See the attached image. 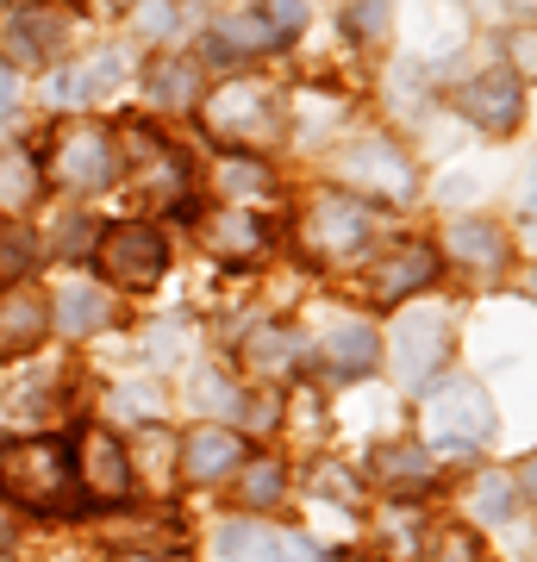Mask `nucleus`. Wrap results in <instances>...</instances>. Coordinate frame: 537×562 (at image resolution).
I'll return each instance as SVG.
<instances>
[{"label":"nucleus","mask_w":537,"mask_h":562,"mask_svg":"<svg viewBox=\"0 0 537 562\" xmlns=\"http://www.w3.org/2000/svg\"><path fill=\"white\" fill-rule=\"evenodd\" d=\"M150 101H163V106H194L200 101V69L188 57H169V63H150Z\"/></svg>","instance_id":"nucleus-23"},{"label":"nucleus","mask_w":537,"mask_h":562,"mask_svg":"<svg viewBox=\"0 0 537 562\" xmlns=\"http://www.w3.org/2000/svg\"><path fill=\"white\" fill-rule=\"evenodd\" d=\"M276 44H288L276 25L262 20V13H244V20H225L220 32L206 38V50H213V57H250V50H276Z\"/></svg>","instance_id":"nucleus-19"},{"label":"nucleus","mask_w":537,"mask_h":562,"mask_svg":"<svg viewBox=\"0 0 537 562\" xmlns=\"http://www.w3.org/2000/svg\"><path fill=\"white\" fill-rule=\"evenodd\" d=\"M244 362H250V375H262V382H276V375H288L300 362V344L281 331V325H262V331H250L244 338Z\"/></svg>","instance_id":"nucleus-20"},{"label":"nucleus","mask_w":537,"mask_h":562,"mask_svg":"<svg viewBox=\"0 0 537 562\" xmlns=\"http://www.w3.org/2000/svg\"><path fill=\"white\" fill-rule=\"evenodd\" d=\"M376 357H381V344H376L369 325H338V331L325 338V362H332L338 375H362V369H376Z\"/></svg>","instance_id":"nucleus-22"},{"label":"nucleus","mask_w":537,"mask_h":562,"mask_svg":"<svg viewBox=\"0 0 537 562\" xmlns=\"http://www.w3.org/2000/svg\"><path fill=\"white\" fill-rule=\"evenodd\" d=\"M7 106H20V76H13V69H0V113H7Z\"/></svg>","instance_id":"nucleus-36"},{"label":"nucleus","mask_w":537,"mask_h":562,"mask_svg":"<svg viewBox=\"0 0 537 562\" xmlns=\"http://www.w3.org/2000/svg\"><path fill=\"white\" fill-rule=\"evenodd\" d=\"M518 106H525V81L513 69H488L462 88V113L481 125V132H513L518 125Z\"/></svg>","instance_id":"nucleus-10"},{"label":"nucleus","mask_w":537,"mask_h":562,"mask_svg":"<svg viewBox=\"0 0 537 562\" xmlns=\"http://www.w3.org/2000/svg\"><path fill=\"white\" fill-rule=\"evenodd\" d=\"M269 20H276L281 38H288V32H300V25H306V0H269Z\"/></svg>","instance_id":"nucleus-32"},{"label":"nucleus","mask_w":537,"mask_h":562,"mask_svg":"<svg viewBox=\"0 0 537 562\" xmlns=\"http://www.w3.org/2000/svg\"><path fill=\"white\" fill-rule=\"evenodd\" d=\"M38 262V244H32V232H0V281H13V276H25Z\"/></svg>","instance_id":"nucleus-27"},{"label":"nucleus","mask_w":537,"mask_h":562,"mask_svg":"<svg viewBox=\"0 0 537 562\" xmlns=\"http://www.w3.org/2000/svg\"><path fill=\"white\" fill-rule=\"evenodd\" d=\"M88 232H94V225H88V220H69V225H63V232H57V244H63V250H69V257H76V250H88Z\"/></svg>","instance_id":"nucleus-35"},{"label":"nucleus","mask_w":537,"mask_h":562,"mask_svg":"<svg viewBox=\"0 0 537 562\" xmlns=\"http://www.w3.org/2000/svg\"><path fill=\"white\" fill-rule=\"evenodd\" d=\"M425 562H481V543L469 538V531H450V538H444Z\"/></svg>","instance_id":"nucleus-30"},{"label":"nucleus","mask_w":537,"mask_h":562,"mask_svg":"<svg viewBox=\"0 0 537 562\" xmlns=\"http://www.w3.org/2000/svg\"><path fill=\"white\" fill-rule=\"evenodd\" d=\"M362 238H369V213H362V201L325 194V201L306 206V250H318V257H357Z\"/></svg>","instance_id":"nucleus-6"},{"label":"nucleus","mask_w":537,"mask_h":562,"mask_svg":"<svg viewBox=\"0 0 537 562\" xmlns=\"http://www.w3.org/2000/svg\"><path fill=\"white\" fill-rule=\"evenodd\" d=\"M450 257L476 262V269H500V262H506V238H500L488 220H457L450 225Z\"/></svg>","instance_id":"nucleus-21"},{"label":"nucleus","mask_w":537,"mask_h":562,"mask_svg":"<svg viewBox=\"0 0 537 562\" xmlns=\"http://www.w3.org/2000/svg\"><path fill=\"white\" fill-rule=\"evenodd\" d=\"M44 331H51V306H44L32 288H13V294L0 301V357H25V350H38Z\"/></svg>","instance_id":"nucleus-13"},{"label":"nucleus","mask_w":537,"mask_h":562,"mask_svg":"<svg viewBox=\"0 0 537 562\" xmlns=\"http://www.w3.org/2000/svg\"><path fill=\"white\" fill-rule=\"evenodd\" d=\"M206 125L232 144H269L276 138V101L262 81H225L206 101Z\"/></svg>","instance_id":"nucleus-5"},{"label":"nucleus","mask_w":537,"mask_h":562,"mask_svg":"<svg viewBox=\"0 0 537 562\" xmlns=\"http://www.w3.org/2000/svg\"><path fill=\"white\" fill-rule=\"evenodd\" d=\"M376 482L388 487V494H418V487H432V450H425V443H381Z\"/></svg>","instance_id":"nucleus-17"},{"label":"nucleus","mask_w":537,"mask_h":562,"mask_svg":"<svg viewBox=\"0 0 537 562\" xmlns=\"http://www.w3.org/2000/svg\"><path fill=\"white\" fill-rule=\"evenodd\" d=\"M169 25H176V7H169V0H144L138 7V32L157 38V32H169Z\"/></svg>","instance_id":"nucleus-31"},{"label":"nucleus","mask_w":537,"mask_h":562,"mask_svg":"<svg viewBox=\"0 0 537 562\" xmlns=\"http://www.w3.org/2000/svg\"><path fill=\"white\" fill-rule=\"evenodd\" d=\"M69 450H76V487L94 506H125L132 501V482H138V475H132V450H125L113 431H81Z\"/></svg>","instance_id":"nucleus-4"},{"label":"nucleus","mask_w":537,"mask_h":562,"mask_svg":"<svg viewBox=\"0 0 537 562\" xmlns=\"http://www.w3.org/2000/svg\"><path fill=\"white\" fill-rule=\"evenodd\" d=\"M13 32H20V50H25V57H51V50L63 44V20H44V13L20 20Z\"/></svg>","instance_id":"nucleus-28"},{"label":"nucleus","mask_w":537,"mask_h":562,"mask_svg":"<svg viewBox=\"0 0 537 562\" xmlns=\"http://www.w3.org/2000/svg\"><path fill=\"white\" fill-rule=\"evenodd\" d=\"M238 462H244L238 431H225V425L188 431V450H181V475H188V482H220V475H232Z\"/></svg>","instance_id":"nucleus-12"},{"label":"nucleus","mask_w":537,"mask_h":562,"mask_svg":"<svg viewBox=\"0 0 537 562\" xmlns=\"http://www.w3.org/2000/svg\"><path fill=\"white\" fill-rule=\"evenodd\" d=\"M220 562H313L300 531H262V525H225Z\"/></svg>","instance_id":"nucleus-11"},{"label":"nucleus","mask_w":537,"mask_h":562,"mask_svg":"<svg viewBox=\"0 0 537 562\" xmlns=\"http://www.w3.org/2000/svg\"><path fill=\"white\" fill-rule=\"evenodd\" d=\"M38 201V169L25 150H0V213H25Z\"/></svg>","instance_id":"nucleus-24"},{"label":"nucleus","mask_w":537,"mask_h":562,"mask_svg":"<svg viewBox=\"0 0 537 562\" xmlns=\"http://www.w3.org/2000/svg\"><path fill=\"white\" fill-rule=\"evenodd\" d=\"M0 487L13 494V506H32V513H57V506H76V450L63 438H25L13 450H0Z\"/></svg>","instance_id":"nucleus-1"},{"label":"nucleus","mask_w":537,"mask_h":562,"mask_svg":"<svg viewBox=\"0 0 537 562\" xmlns=\"http://www.w3.org/2000/svg\"><path fill=\"white\" fill-rule=\"evenodd\" d=\"M450 350V331H444V319L438 313H418V319H406L400 325V375L406 382H425L432 369H438V357Z\"/></svg>","instance_id":"nucleus-14"},{"label":"nucleus","mask_w":537,"mask_h":562,"mask_svg":"<svg viewBox=\"0 0 537 562\" xmlns=\"http://www.w3.org/2000/svg\"><path fill=\"white\" fill-rule=\"evenodd\" d=\"M13 7H25V0H13Z\"/></svg>","instance_id":"nucleus-38"},{"label":"nucleus","mask_w":537,"mask_h":562,"mask_svg":"<svg viewBox=\"0 0 537 562\" xmlns=\"http://www.w3.org/2000/svg\"><path fill=\"white\" fill-rule=\"evenodd\" d=\"M325 562H357V557H325Z\"/></svg>","instance_id":"nucleus-37"},{"label":"nucleus","mask_w":537,"mask_h":562,"mask_svg":"<svg viewBox=\"0 0 537 562\" xmlns=\"http://www.w3.org/2000/svg\"><path fill=\"white\" fill-rule=\"evenodd\" d=\"M476 506H481V519H506V513H513V482H506V475H488Z\"/></svg>","instance_id":"nucleus-29"},{"label":"nucleus","mask_w":537,"mask_h":562,"mask_svg":"<svg viewBox=\"0 0 537 562\" xmlns=\"http://www.w3.org/2000/svg\"><path fill=\"white\" fill-rule=\"evenodd\" d=\"M438 281V250L432 244H394L381 262H369V294H376L381 306L406 301V294H418V288H432Z\"/></svg>","instance_id":"nucleus-7"},{"label":"nucleus","mask_w":537,"mask_h":562,"mask_svg":"<svg viewBox=\"0 0 537 562\" xmlns=\"http://www.w3.org/2000/svg\"><path fill=\"white\" fill-rule=\"evenodd\" d=\"M63 188H76V194H94V188H113L120 181V144L107 125H69L57 138V157H51Z\"/></svg>","instance_id":"nucleus-3"},{"label":"nucleus","mask_w":537,"mask_h":562,"mask_svg":"<svg viewBox=\"0 0 537 562\" xmlns=\"http://www.w3.org/2000/svg\"><path fill=\"white\" fill-rule=\"evenodd\" d=\"M220 188H225V194H238V201H250V194H269V169H262L257 157H225Z\"/></svg>","instance_id":"nucleus-26"},{"label":"nucleus","mask_w":537,"mask_h":562,"mask_svg":"<svg viewBox=\"0 0 537 562\" xmlns=\"http://www.w3.org/2000/svg\"><path fill=\"white\" fill-rule=\"evenodd\" d=\"M338 169L357 181V188H369V194H388V201H406V194H413V162L400 157L394 144H381V138L350 144Z\"/></svg>","instance_id":"nucleus-9"},{"label":"nucleus","mask_w":537,"mask_h":562,"mask_svg":"<svg viewBox=\"0 0 537 562\" xmlns=\"http://www.w3.org/2000/svg\"><path fill=\"white\" fill-rule=\"evenodd\" d=\"M57 331H69V338H88V331H107V319H113V301L100 294L94 281H63L57 294Z\"/></svg>","instance_id":"nucleus-16"},{"label":"nucleus","mask_w":537,"mask_h":562,"mask_svg":"<svg viewBox=\"0 0 537 562\" xmlns=\"http://www.w3.org/2000/svg\"><path fill=\"white\" fill-rule=\"evenodd\" d=\"M262 244H269V232L250 213H238V206H225V213L206 220V250L220 262H250V257H262Z\"/></svg>","instance_id":"nucleus-15"},{"label":"nucleus","mask_w":537,"mask_h":562,"mask_svg":"<svg viewBox=\"0 0 537 562\" xmlns=\"http://www.w3.org/2000/svg\"><path fill=\"white\" fill-rule=\"evenodd\" d=\"M100 276L120 281V288H157L163 269H169V238H163L157 225H107V238H100Z\"/></svg>","instance_id":"nucleus-2"},{"label":"nucleus","mask_w":537,"mask_h":562,"mask_svg":"<svg viewBox=\"0 0 537 562\" xmlns=\"http://www.w3.org/2000/svg\"><path fill=\"white\" fill-rule=\"evenodd\" d=\"M381 25H388V0H362V7H357V32H362V38H376Z\"/></svg>","instance_id":"nucleus-33"},{"label":"nucleus","mask_w":537,"mask_h":562,"mask_svg":"<svg viewBox=\"0 0 537 562\" xmlns=\"http://www.w3.org/2000/svg\"><path fill=\"white\" fill-rule=\"evenodd\" d=\"M194 401L200 406H238V394H232V387H220V375H206V382L194 387Z\"/></svg>","instance_id":"nucleus-34"},{"label":"nucleus","mask_w":537,"mask_h":562,"mask_svg":"<svg viewBox=\"0 0 537 562\" xmlns=\"http://www.w3.org/2000/svg\"><path fill=\"white\" fill-rule=\"evenodd\" d=\"M488 425H494V413H488V394L476 382H450L444 394H432V431H444L450 450H476L488 438Z\"/></svg>","instance_id":"nucleus-8"},{"label":"nucleus","mask_w":537,"mask_h":562,"mask_svg":"<svg viewBox=\"0 0 537 562\" xmlns=\"http://www.w3.org/2000/svg\"><path fill=\"white\" fill-rule=\"evenodd\" d=\"M113 81H120V57L100 50V57H88L81 69H63V76L51 81V101L57 106H88V101H100Z\"/></svg>","instance_id":"nucleus-18"},{"label":"nucleus","mask_w":537,"mask_h":562,"mask_svg":"<svg viewBox=\"0 0 537 562\" xmlns=\"http://www.w3.org/2000/svg\"><path fill=\"white\" fill-rule=\"evenodd\" d=\"M238 501H244V506H276V501H281V462H276V457H262V462H244Z\"/></svg>","instance_id":"nucleus-25"}]
</instances>
